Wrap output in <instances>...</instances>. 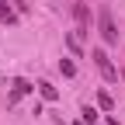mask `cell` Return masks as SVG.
I'll return each mask as SVG.
<instances>
[{
  "label": "cell",
  "instance_id": "obj_11",
  "mask_svg": "<svg viewBox=\"0 0 125 125\" xmlns=\"http://www.w3.org/2000/svg\"><path fill=\"white\" fill-rule=\"evenodd\" d=\"M73 125H83V122H73Z\"/></svg>",
  "mask_w": 125,
  "mask_h": 125
},
{
  "label": "cell",
  "instance_id": "obj_7",
  "mask_svg": "<svg viewBox=\"0 0 125 125\" xmlns=\"http://www.w3.org/2000/svg\"><path fill=\"white\" fill-rule=\"evenodd\" d=\"M80 118H83L87 125H94V122H97V111H94V108H83V111H80Z\"/></svg>",
  "mask_w": 125,
  "mask_h": 125
},
{
  "label": "cell",
  "instance_id": "obj_5",
  "mask_svg": "<svg viewBox=\"0 0 125 125\" xmlns=\"http://www.w3.org/2000/svg\"><path fill=\"white\" fill-rule=\"evenodd\" d=\"M38 90H42V97H45V101H56V97H59V90H56L52 83H38Z\"/></svg>",
  "mask_w": 125,
  "mask_h": 125
},
{
  "label": "cell",
  "instance_id": "obj_4",
  "mask_svg": "<svg viewBox=\"0 0 125 125\" xmlns=\"http://www.w3.org/2000/svg\"><path fill=\"white\" fill-rule=\"evenodd\" d=\"M73 18H76V24H80V31H87V24H90V10H87V4H73Z\"/></svg>",
  "mask_w": 125,
  "mask_h": 125
},
{
  "label": "cell",
  "instance_id": "obj_1",
  "mask_svg": "<svg viewBox=\"0 0 125 125\" xmlns=\"http://www.w3.org/2000/svg\"><path fill=\"white\" fill-rule=\"evenodd\" d=\"M90 59H94V66L101 70L104 80H118V70L111 66V59H108V52H104V49H94V52H90Z\"/></svg>",
  "mask_w": 125,
  "mask_h": 125
},
{
  "label": "cell",
  "instance_id": "obj_3",
  "mask_svg": "<svg viewBox=\"0 0 125 125\" xmlns=\"http://www.w3.org/2000/svg\"><path fill=\"white\" fill-rule=\"evenodd\" d=\"M31 90H35V87H31L28 80H18V83H14V90H10V97H7V104H18L24 94H31Z\"/></svg>",
  "mask_w": 125,
  "mask_h": 125
},
{
  "label": "cell",
  "instance_id": "obj_10",
  "mask_svg": "<svg viewBox=\"0 0 125 125\" xmlns=\"http://www.w3.org/2000/svg\"><path fill=\"white\" fill-rule=\"evenodd\" d=\"M118 76H122V80H125V70H122V73H118Z\"/></svg>",
  "mask_w": 125,
  "mask_h": 125
},
{
  "label": "cell",
  "instance_id": "obj_8",
  "mask_svg": "<svg viewBox=\"0 0 125 125\" xmlns=\"http://www.w3.org/2000/svg\"><path fill=\"white\" fill-rule=\"evenodd\" d=\"M59 70H62V76H73V73H76V66H73L70 59H62V62H59Z\"/></svg>",
  "mask_w": 125,
  "mask_h": 125
},
{
  "label": "cell",
  "instance_id": "obj_2",
  "mask_svg": "<svg viewBox=\"0 0 125 125\" xmlns=\"http://www.w3.org/2000/svg\"><path fill=\"white\" fill-rule=\"evenodd\" d=\"M101 38L108 45H118V28H115V18H111L108 7H101Z\"/></svg>",
  "mask_w": 125,
  "mask_h": 125
},
{
  "label": "cell",
  "instance_id": "obj_6",
  "mask_svg": "<svg viewBox=\"0 0 125 125\" xmlns=\"http://www.w3.org/2000/svg\"><path fill=\"white\" fill-rule=\"evenodd\" d=\"M0 21H14V10L7 7V0H0Z\"/></svg>",
  "mask_w": 125,
  "mask_h": 125
},
{
  "label": "cell",
  "instance_id": "obj_9",
  "mask_svg": "<svg viewBox=\"0 0 125 125\" xmlns=\"http://www.w3.org/2000/svg\"><path fill=\"white\" fill-rule=\"evenodd\" d=\"M97 104H101V108H111L115 101H111V94H101V97H97Z\"/></svg>",
  "mask_w": 125,
  "mask_h": 125
}]
</instances>
